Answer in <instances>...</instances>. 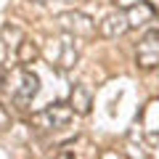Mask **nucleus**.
Returning a JSON list of instances; mask_svg holds the SVG:
<instances>
[{"instance_id": "nucleus-1", "label": "nucleus", "mask_w": 159, "mask_h": 159, "mask_svg": "<svg viewBox=\"0 0 159 159\" xmlns=\"http://www.w3.org/2000/svg\"><path fill=\"white\" fill-rule=\"evenodd\" d=\"M37 88H40L37 77H34L29 69H24V66H16L6 77V93H8V98H11V103L19 106V109H27L29 103H32V98L37 96Z\"/></svg>"}, {"instance_id": "nucleus-2", "label": "nucleus", "mask_w": 159, "mask_h": 159, "mask_svg": "<svg viewBox=\"0 0 159 159\" xmlns=\"http://www.w3.org/2000/svg\"><path fill=\"white\" fill-rule=\"evenodd\" d=\"M74 117V109L72 103H51V106H45L43 111L32 114V125L37 127V130H61V127L69 125V119Z\"/></svg>"}, {"instance_id": "nucleus-3", "label": "nucleus", "mask_w": 159, "mask_h": 159, "mask_svg": "<svg viewBox=\"0 0 159 159\" xmlns=\"http://www.w3.org/2000/svg\"><path fill=\"white\" fill-rule=\"evenodd\" d=\"M135 64L143 69L159 66V29H151L141 37V43L135 48Z\"/></svg>"}, {"instance_id": "nucleus-4", "label": "nucleus", "mask_w": 159, "mask_h": 159, "mask_svg": "<svg viewBox=\"0 0 159 159\" xmlns=\"http://www.w3.org/2000/svg\"><path fill=\"white\" fill-rule=\"evenodd\" d=\"M58 24H61V29H66L72 37H93V34H96V24H93L85 13H77V11L61 13V16H58Z\"/></svg>"}, {"instance_id": "nucleus-5", "label": "nucleus", "mask_w": 159, "mask_h": 159, "mask_svg": "<svg viewBox=\"0 0 159 159\" xmlns=\"http://www.w3.org/2000/svg\"><path fill=\"white\" fill-rule=\"evenodd\" d=\"M130 29V21H127V13H109L101 24H98V32L103 37H119Z\"/></svg>"}, {"instance_id": "nucleus-6", "label": "nucleus", "mask_w": 159, "mask_h": 159, "mask_svg": "<svg viewBox=\"0 0 159 159\" xmlns=\"http://www.w3.org/2000/svg\"><path fill=\"white\" fill-rule=\"evenodd\" d=\"M93 106V90L88 85H74L72 88V109L77 114H88Z\"/></svg>"}, {"instance_id": "nucleus-7", "label": "nucleus", "mask_w": 159, "mask_h": 159, "mask_svg": "<svg viewBox=\"0 0 159 159\" xmlns=\"http://www.w3.org/2000/svg\"><path fill=\"white\" fill-rule=\"evenodd\" d=\"M151 16H154V8L148 6L146 0H141L138 8H133L127 13V21H130V27H138V24H143V19H151Z\"/></svg>"}, {"instance_id": "nucleus-8", "label": "nucleus", "mask_w": 159, "mask_h": 159, "mask_svg": "<svg viewBox=\"0 0 159 159\" xmlns=\"http://www.w3.org/2000/svg\"><path fill=\"white\" fill-rule=\"evenodd\" d=\"M16 58H19V64H29V61H34L37 58V48L29 43L27 37L19 43V53H16Z\"/></svg>"}, {"instance_id": "nucleus-9", "label": "nucleus", "mask_w": 159, "mask_h": 159, "mask_svg": "<svg viewBox=\"0 0 159 159\" xmlns=\"http://www.w3.org/2000/svg\"><path fill=\"white\" fill-rule=\"evenodd\" d=\"M135 3H141V0H117V6H122V8H130Z\"/></svg>"}]
</instances>
